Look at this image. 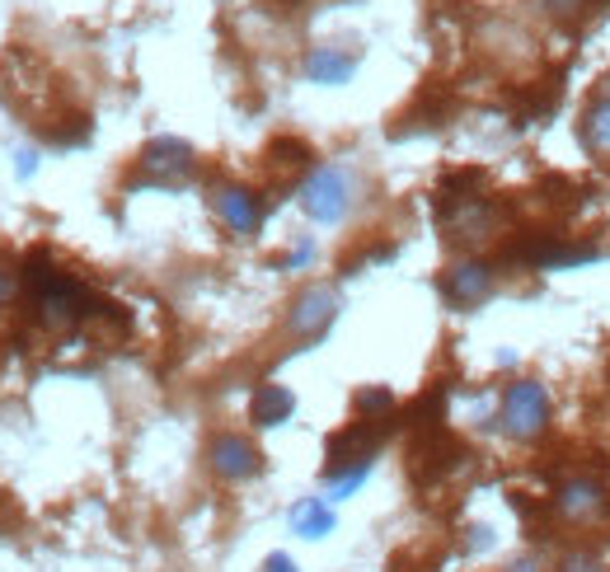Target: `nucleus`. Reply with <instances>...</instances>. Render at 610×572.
<instances>
[{
  "instance_id": "17",
  "label": "nucleus",
  "mask_w": 610,
  "mask_h": 572,
  "mask_svg": "<svg viewBox=\"0 0 610 572\" xmlns=\"http://www.w3.org/2000/svg\"><path fill=\"white\" fill-rule=\"evenodd\" d=\"M366 479H371V465H352V469H343L339 479H329V498L343 502V498H352V492H358Z\"/></svg>"
},
{
  "instance_id": "8",
  "label": "nucleus",
  "mask_w": 610,
  "mask_h": 572,
  "mask_svg": "<svg viewBox=\"0 0 610 572\" xmlns=\"http://www.w3.org/2000/svg\"><path fill=\"white\" fill-rule=\"evenodd\" d=\"M333 314H339V295L329 287H306L297 301H291L287 329L297 333V339H320V333L333 324Z\"/></svg>"
},
{
  "instance_id": "2",
  "label": "nucleus",
  "mask_w": 610,
  "mask_h": 572,
  "mask_svg": "<svg viewBox=\"0 0 610 572\" xmlns=\"http://www.w3.org/2000/svg\"><path fill=\"white\" fill-rule=\"evenodd\" d=\"M465 465V446L451 437V431L442 423L432 427H413V446H409V469L418 483H437L446 479L451 469Z\"/></svg>"
},
{
  "instance_id": "26",
  "label": "nucleus",
  "mask_w": 610,
  "mask_h": 572,
  "mask_svg": "<svg viewBox=\"0 0 610 572\" xmlns=\"http://www.w3.org/2000/svg\"><path fill=\"white\" fill-rule=\"evenodd\" d=\"M606 85H610V75H606Z\"/></svg>"
},
{
  "instance_id": "9",
  "label": "nucleus",
  "mask_w": 610,
  "mask_h": 572,
  "mask_svg": "<svg viewBox=\"0 0 610 572\" xmlns=\"http://www.w3.org/2000/svg\"><path fill=\"white\" fill-rule=\"evenodd\" d=\"M211 207H216V216H221L235 235H254V230L263 226V197L249 193V188H216Z\"/></svg>"
},
{
  "instance_id": "14",
  "label": "nucleus",
  "mask_w": 610,
  "mask_h": 572,
  "mask_svg": "<svg viewBox=\"0 0 610 572\" xmlns=\"http://www.w3.org/2000/svg\"><path fill=\"white\" fill-rule=\"evenodd\" d=\"M582 142L610 160V94L592 98V108H587V117H582Z\"/></svg>"
},
{
  "instance_id": "18",
  "label": "nucleus",
  "mask_w": 610,
  "mask_h": 572,
  "mask_svg": "<svg viewBox=\"0 0 610 572\" xmlns=\"http://www.w3.org/2000/svg\"><path fill=\"white\" fill-rule=\"evenodd\" d=\"M592 6H597V0H540V10L549 19H582Z\"/></svg>"
},
{
  "instance_id": "20",
  "label": "nucleus",
  "mask_w": 610,
  "mask_h": 572,
  "mask_svg": "<svg viewBox=\"0 0 610 572\" xmlns=\"http://www.w3.org/2000/svg\"><path fill=\"white\" fill-rule=\"evenodd\" d=\"M14 174H19V179H33V174H38V150H19L14 155Z\"/></svg>"
},
{
  "instance_id": "15",
  "label": "nucleus",
  "mask_w": 610,
  "mask_h": 572,
  "mask_svg": "<svg viewBox=\"0 0 610 572\" xmlns=\"http://www.w3.org/2000/svg\"><path fill=\"white\" fill-rule=\"evenodd\" d=\"M352 408H358L362 418H385V413L395 408V394H390V385H366V389H358Z\"/></svg>"
},
{
  "instance_id": "22",
  "label": "nucleus",
  "mask_w": 610,
  "mask_h": 572,
  "mask_svg": "<svg viewBox=\"0 0 610 572\" xmlns=\"http://www.w3.org/2000/svg\"><path fill=\"white\" fill-rule=\"evenodd\" d=\"M310 259H314V245H310V240H301L297 249H291V253H287V263H282V268H306Z\"/></svg>"
},
{
  "instance_id": "13",
  "label": "nucleus",
  "mask_w": 610,
  "mask_h": 572,
  "mask_svg": "<svg viewBox=\"0 0 610 572\" xmlns=\"http://www.w3.org/2000/svg\"><path fill=\"white\" fill-rule=\"evenodd\" d=\"M333 507L324 502V498H301L297 507H291V530H297L301 540H324V535H333Z\"/></svg>"
},
{
  "instance_id": "16",
  "label": "nucleus",
  "mask_w": 610,
  "mask_h": 572,
  "mask_svg": "<svg viewBox=\"0 0 610 572\" xmlns=\"http://www.w3.org/2000/svg\"><path fill=\"white\" fill-rule=\"evenodd\" d=\"M306 160H314L306 142H291V136H282V142H272V165H282V169H301Z\"/></svg>"
},
{
  "instance_id": "19",
  "label": "nucleus",
  "mask_w": 610,
  "mask_h": 572,
  "mask_svg": "<svg viewBox=\"0 0 610 572\" xmlns=\"http://www.w3.org/2000/svg\"><path fill=\"white\" fill-rule=\"evenodd\" d=\"M559 572H606V568H601V559H592V554H568V559L559 563Z\"/></svg>"
},
{
  "instance_id": "6",
  "label": "nucleus",
  "mask_w": 610,
  "mask_h": 572,
  "mask_svg": "<svg viewBox=\"0 0 610 572\" xmlns=\"http://www.w3.org/2000/svg\"><path fill=\"white\" fill-rule=\"evenodd\" d=\"M207 465H211V475L240 483L249 475H259V450H254V441L240 437V431H221V437H211V446H207Z\"/></svg>"
},
{
  "instance_id": "7",
  "label": "nucleus",
  "mask_w": 610,
  "mask_h": 572,
  "mask_svg": "<svg viewBox=\"0 0 610 572\" xmlns=\"http://www.w3.org/2000/svg\"><path fill=\"white\" fill-rule=\"evenodd\" d=\"M488 291H494V268L479 263V259L451 263L446 278H442V295H446V301L456 305V310H469V305L488 301Z\"/></svg>"
},
{
  "instance_id": "5",
  "label": "nucleus",
  "mask_w": 610,
  "mask_h": 572,
  "mask_svg": "<svg viewBox=\"0 0 610 572\" xmlns=\"http://www.w3.org/2000/svg\"><path fill=\"white\" fill-rule=\"evenodd\" d=\"M136 165H142V184H179L184 174H193V165H198V155H193L188 142H179V136H151V142L142 146V155H136Z\"/></svg>"
},
{
  "instance_id": "10",
  "label": "nucleus",
  "mask_w": 610,
  "mask_h": 572,
  "mask_svg": "<svg viewBox=\"0 0 610 572\" xmlns=\"http://www.w3.org/2000/svg\"><path fill=\"white\" fill-rule=\"evenodd\" d=\"M610 502H606V492L597 479H573V483H564L559 488V498H555V511L564 521H587V517H601Z\"/></svg>"
},
{
  "instance_id": "12",
  "label": "nucleus",
  "mask_w": 610,
  "mask_h": 572,
  "mask_svg": "<svg viewBox=\"0 0 610 572\" xmlns=\"http://www.w3.org/2000/svg\"><path fill=\"white\" fill-rule=\"evenodd\" d=\"M297 413V394L287 385H259L249 399V423L254 427H282Z\"/></svg>"
},
{
  "instance_id": "4",
  "label": "nucleus",
  "mask_w": 610,
  "mask_h": 572,
  "mask_svg": "<svg viewBox=\"0 0 610 572\" xmlns=\"http://www.w3.org/2000/svg\"><path fill=\"white\" fill-rule=\"evenodd\" d=\"M385 441V423L381 418H362L343 431H333L329 446H324V479H339L343 469L352 465H371L376 460V450Z\"/></svg>"
},
{
  "instance_id": "21",
  "label": "nucleus",
  "mask_w": 610,
  "mask_h": 572,
  "mask_svg": "<svg viewBox=\"0 0 610 572\" xmlns=\"http://www.w3.org/2000/svg\"><path fill=\"white\" fill-rule=\"evenodd\" d=\"M14 291H19V272L0 268V305H10V301H14Z\"/></svg>"
},
{
  "instance_id": "23",
  "label": "nucleus",
  "mask_w": 610,
  "mask_h": 572,
  "mask_svg": "<svg viewBox=\"0 0 610 572\" xmlns=\"http://www.w3.org/2000/svg\"><path fill=\"white\" fill-rule=\"evenodd\" d=\"M263 572H297V563H291L287 554H268V559H263Z\"/></svg>"
},
{
  "instance_id": "11",
  "label": "nucleus",
  "mask_w": 610,
  "mask_h": 572,
  "mask_svg": "<svg viewBox=\"0 0 610 572\" xmlns=\"http://www.w3.org/2000/svg\"><path fill=\"white\" fill-rule=\"evenodd\" d=\"M352 71H358V52H343V48H310L306 52V81H314V85H348Z\"/></svg>"
},
{
  "instance_id": "24",
  "label": "nucleus",
  "mask_w": 610,
  "mask_h": 572,
  "mask_svg": "<svg viewBox=\"0 0 610 572\" xmlns=\"http://www.w3.org/2000/svg\"><path fill=\"white\" fill-rule=\"evenodd\" d=\"M488 540H494V530H488V526H475V530H469V549H488Z\"/></svg>"
},
{
  "instance_id": "1",
  "label": "nucleus",
  "mask_w": 610,
  "mask_h": 572,
  "mask_svg": "<svg viewBox=\"0 0 610 572\" xmlns=\"http://www.w3.org/2000/svg\"><path fill=\"white\" fill-rule=\"evenodd\" d=\"M498 423L511 441H536L540 431L549 427V394L540 381H517L503 389V408Z\"/></svg>"
},
{
  "instance_id": "3",
  "label": "nucleus",
  "mask_w": 610,
  "mask_h": 572,
  "mask_svg": "<svg viewBox=\"0 0 610 572\" xmlns=\"http://www.w3.org/2000/svg\"><path fill=\"white\" fill-rule=\"evenodd\" d=\"M352 202V188H348V174L339 165H314L301 184V211L310 216L314 226H339L348 216Z\"/></svg>"
},
{
  "instance_id": "25",
  "label": "nucleus",
  "mask_w": 610,
  "mask_h": 572,
  "mask_svg": "<svg viewBox=\"0 0 610 572\" xmlns=\"http://www.w3.org/2000/svg\"><path fill=\"white\" fill-rule=\"evenodd\" d=\"M507 572H540V559H517V563H511Z\"/></svg>"
}]
</instances>
